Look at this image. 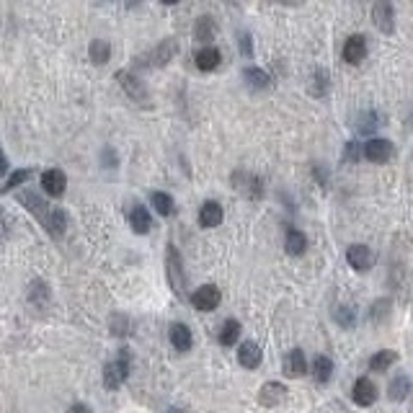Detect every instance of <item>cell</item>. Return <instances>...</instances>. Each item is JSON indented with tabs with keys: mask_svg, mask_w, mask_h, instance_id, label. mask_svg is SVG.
Returning <instances> with one entry per match:
<instances>
[{
	"mask_svg": "<svg viewBox=\"0 0 413 413\" xmlns=\"http://www.w3.org/2000/svg\"><path fill=\"white\" fill-rule=\"evenodd\" d=\"M165 276H168V285H171L176 297L186 300V269L176 246L165 248Z\"/></svg>",
	"mask_w": 413,
	"mask_h": 413,
	"instance_id": "1",
	"label": "cell"
},
{
	"mask_svg": "<svg viewBox=\"0 0 413 413\" xmlns=\"http://www.w3.org/2000/svg\"><path fill=\"white\" fill-rule=\"evenodd\" d=\"M129 369H132V354H129V349H121L119 357L114 362L103 364V387L106 390H117L129 377Z\"/></svg>",
	"mask_w": 413,
	"mask_h": 413,
	"instance_id": "2",
	"label": "cell"
},
{
	"mask_svg": "<svg viewBox=\"0 0 413 413\" xmlns=\"http://www.w3.org/2000/svg\"><path fill=\"white\" fill-rule=\"evenodd\" d=\"M16 199H19L21 207H24L26 212H31V214L42 222V228L47 230V225H49V220H52V214H55V207L47 204L44 199H42L37 192H31V189H21V192L16 194Z\"/></svg>",
	"mask_w": 413,
	"mask_h": 413,
	"instance_id": "3",
	"label": "cell"
},
{
	"mask_svg": "<svg viewBox=\"0 0 413 413\" xmlns=\"http://www.w3.org/2000/svg\"><path fill=\"white\" fill-rule=\"evenodd\" d=\"M117 81H119L121 91L129 96V101L137 103V106H150V91H147V85L140 81L137 75L129 73V70H119Z\"/></svg>",
	"mask_w": 413,
	"mask_h": 413,
	"instance_id": "4",
	"label": "cell"
},
{
	"mask_svg": "<svg viewBox=\"0 0 413 413\" xmlns=\"http://www.w3.org/2000/svg\"><path fill=\"white\" fill-rule=\"evenodd\" d=\"M233 186H235V192L248 196V199H261V196H264V181H261L256 174L235 171V174H233Z\"/></svg>",
	"mask_w": 413,
	"mask_h": 413,
	"instance_id": "5",
	"label": "cell"
},
{
	"mask_svg": "<svg viewBox=\"0 0 413 413\" xmlns=\"http://www.w3.org/2000/svg\"><path fill=\"white\" fill-rule=\"evenodd\" d=\"M222 303V292L217 285H204L199 289H194L192 294V305L199 312H212L217 310V305Z\"/></svg>",
	"mask_w": 413,
	"mask_h": 413,
	"instance_id": "6",
	"label": "cell"
},
{
	"mask_svg": "<svg viewBox=\"0 0 413 413\" xmlns=\"http://www.w3.org/2000/svg\"><path fill=\"white\" fill-rule=\"evenodd\" d=\"M367 52H369L367 37H364V34H351V37L344 42L341 57H344V62H349V65H362L367 60Z\"/></svg>",
	"mask_w": 413,
	"mask_h": 413,
	"instance_id": "7",
	"label": "cell"
},
{
	"mask_svg": "<svg viewBox=\"0 0 413 413\" xmlns=\"http://www.w3.org/2000/svg\"><path fill=\"white\" fill-rule=\"evenodd\" d=\"M372 24H375L382 34H393L395 31V8L387 0H377L372 6Z\"/></svg>",
	"mask_w": 413,
	"mask_h": 413,
	"instance_id": "8",
	"label": "cell"
},
{
	"mask_svg": "<svg viewBox=\"0 0 413 413\" xmlns=\"http://www.w3.org/2000/svg\"><path fill=\"white\" fill-rule=\"evenodd\" d=\"M176 55H178V42H176V39H163L155 49H150V52H147L145 65L147 67H163V65L171 62Z\"/></svg>",
	"mask_w": 413,
	"mask_h": 413,
	"instance_id": "9",
	"label": "cell"
},
{
	"mask_svg": "<svg viewBox=\"0 0 413 413\" xmlns=\"http://www.w3.org/2000/svg\"><path fill=\"white\" fill-rule=\"evenodd\" d=\"M287 395H289V390H287V385H282V382H264L261 385V390H258V403L264 405V408H276V405H282L287 401Z\"/></svg>",
	"mask_w": 413,
	"mask_h": 413,
	"instance_id": "10",
	"label": "cell"
},
{
	"mask_svg": "<svg viewBox=\"0 0 413 413\" xmlns=\"http://www.w3.org/2000/svg\"><path fill=\"white\" fill-rule=\"evenodd\" d=\"M346 261H349V267L354 269V271L364 274V271L372 269L375 256H372V248H367L364 243H354V246H349V251H346Z\"/></svg>",
	"mask_w": 413,
	"mask_h": 413,
	"instance_id": "11",
	"label": "cell"
},
{
	"mask_svg": "<svg viewBox=\"0 0 413 413\" xmlns=\"http://www.w3.org/2000/svg\"><path fill=\"white\" fill-rule=\"evenodd\" d=\"M393 142L385 137H372L364 142V158L372 160V163H387L393 158Z\"/></svg>",
	"mask_w": 413,
	"mask_h": 413,
	"instance_id": "12",
	"label": "cell"
},
{
	"mask_svg": "<svg viewBox=\"0 0 413 413\" xmlns=\"http://www.w3.org/2000/svg\"><path fill=\"white\" fill-rule=\"evenodd\" d=\"M351 401L362 408H367L377 401V385L369 380V377H359L354 382V390H351Z\"/></svg>",
	"mask_w": 413,
	"mask_h": 413,
	"instance_id": "13",
	"label": "cell"
},
{
	"mask_svg": "<svg viewBox=\"0 0 413 413\" xmlns=\"http://www.w3.org/2000/svg\"><path fill=\"white\" fill-rule=\"evenodd\" d=\"M42 189L49 196H62L65 189H67V176L60 168H49V171L42 174Z\"/></svg>",
	"mask_w": 413,
	"mask_h": 413,
	"instance_id": "14",
	"label": "cell"
},
{
	"mask_svg": "<svg viewBox=\"0 0 413 413\" xmlns=\"http://www.w3.org/2000/svg\"><path fill=\"white\" fill-rule=\"evenodd\" d=\"M282 372H285L287 377H292V380L303 377L305 372H307V359H305V351L303 349L289 351V354L282 359Z\"/></svg>",
	"mask_w": 413,
	"mask_h": 413,
	"instance_id": "15",
	"label": "cell"
},
{
	"mask_svg": "<svg viewBox=\"0 0 413 413\" xmlns=\"http://www.w3.org/2000/svg\"><path fill=\"white\" fill-rule=\"evenodd\" d=\"M261 359H264V354H261V346H258L256 341H243L238 346V364L246 369H256L261 367Z\"/></svg>",
	"mask_w": 413,
	"mask_h": 413,
	"instance_id": "16",
	"label": "cell"
},
{
	"mask_svg": "<svg viewBox=\"0 0 413 413\" xmlns=\"http://www.w3.org/2000/svg\"><path fill=\"white\" fill-rule=\"evenodd\" d=\"M168 339H171V344H174L176 351H189L194 346L192 328H189L186 323H171V328H168Z\"/></svg>",
	"mask_w": 413,
	"mask_h": 413,
	"instance_id": "17",
	"label": "cell"
},
{
	"mask_svg": "<svg viewBox=\"0 0 413 413\" xmlns=\"http://www.w3.org/2000/svg\"><path fill=\"white\" fill-rule=\"evenodd\" d=\"M194 62L196 67L202 70V73H212V70H217L222 62V52L217 47H202L196 55H194Z\"/></svg>",
	"mask_w": 413,
	"mask_h": 413,
	"instance_id": "18",
	"label": "cell"
},
{
	"mask_svg": "<svg viewBox=\"0 0 413 413\" xmlns=\"http://www.w3.org/2000/svg\"><path fill=\"white\" fill-rule=\"evenodd\" d=\"M222 220H225V210H222L220 202H204L202 207H199V225H202L204 230L217 228Z\"/></svg>",
	"mask_w": 413,
	"mask_h": 413,
	"instance_id": "19",
	"label": "cell"
},
{
	"mask_svg": "<svg viewBox=\"0 0 413 413\" xmlns=\"http://www.w3.org/2000/svg\"><path fill=\"white\" fill-rule=\"evenodd\" d=\"M214 37H217V24L212 16H199L194 21V39L202 42V47H212L210 42H214Z\"/></svg>",
	"mask_w": 413,
	"mask_h": 413,
	"instance_id": "20",
	"label": "cell"
},
{
	"mask_svg": "<svg viewBox=\"0 0 413 413\" xmlns=\"http://www.w3.org/2000/svg\"><path fill=\"white\" fill-rule=\"evenodd\" d=\"M129 225H132V230H135L137 235H147V233L153 230V217H150L147 207L135 204V207L129 210Z\"/></svg>",
	"mask_w": 413,
	"mask_h": 413,
	"instance_id": "21",
	"label": "cell"
},
{
	"mask_svg": "<svg viewBox=\"0 0 413 413\" xmlns=\"http://www.w3.org/2000/svg\"><path fill=\"white\" fill-rule=\"evenodd\" d=\"M413 393V382L408 380L405 375H398L393 377V382L387 385V398L393 401V403H403L405 398Z\"/></svg>",
	"mask_w": 413,
	"mask_h": 413,
	"instance_id": "22",
	"label": "cell"
},
{
	"mask_svg": "<svg viewBox=\"0 0 413 413\" xmlns=\"http://www.w3.org/2000/svg\"><path fill=\"white\" fill-rule=\"evenodd\" d=\"M305 248H307V238H305L303 230L297 228H289L285 233V251L289 256H303Z\"/></svg>",
	"mask_w": 413,
	"mask_h": 413,
	"instance_id": "23",
	"label": "cell"
},
{
	"mask_svg": "<svg viewBox=\"0 0 413 413\" xmlns=\"http://www.w3.org/2000/svg\"><path fill=\"white\" fill-rule=\"evenodd\" d=\"M49 300H52V294H49V285L42 282V279H34V282L28 285V303L42 310V307L49 305Z\"/></svg>",
	"mask_w": 413,
	"mask_h": 413,
	"instance_id": "24",
	"label": "cell"
},
{
	"mask_svg": "<svg viewBox=\"0 0 413 413\" xmlns=\"http://www.w3.org/2000/svg\"><path fill=\"white\" fill-rule=\"evenodd\" d=\"M382 124H385V117H382L377 109H369V111H364V114H359V119H357V129L359 132H364V135H372V132L380 129Z\"/></svg>",
	"mask_w": 413,
	"mask_h": 413,
	"instance_id": "25",
	"label": "cell"
},
{
	"mask_svg": "<svg viewBox=\"0 0 413 413\" xmlns=\"http://www.w3.org/2000/svg\"><path fill=\"white\" fill-rule=\"evenodd\" d=\"M88 57L93 65H106L111 60V42L106 39H93L88 44Z\"/></svg>",
	"mask_w": 413,
	"mask_h": 413,
	"instance_id": "26",
	"label": "cell"
},
{
	"mask_svg": "<svg viewBox=\"0 0 413 413\" xmlns=\"http://www.w3.org/2000/svg\"><path fill=\"white\" fill-rule=\"evenodd\" d=\"M312 377H315V382H321V385L330 382V377H333V362H330L328 357L318 354V357L312 359Z\"/></svg>",
	"mask_w": 413,
	"mask_h": 413,
	"instance_id": "27",
	"label": "cell"
},
{
	"mask_svg": "<svg viewBox=\"0 0 413 413\" xmlns=\"http://www.w3.org/2000/svg\"><path fill=\"white\" fill-rule=\"evenodd\" d=\"M150 204H153L158 214H163V217H174V214H176V199L171 196V194L153 192V196H150Z\"/></svg>",
	"mask_w": 413,
	"mask_h": 413,
	"instance_id": "28",
	"label": "cell"
},
{
	"mask_svg": "<svg viewBox=\"0 0 413 413\" xmlns=\"http://www.w3.org/2000/svg\"><path fill=\"white\" fill-rule=\"evenodd\" d=\"M243 81L251 85V88H256V91H264V88H269L271 85V78H269V73H264L261 67H246L243 70Z\"/></svg>",
	"mask_w": 413,
	"mask_h": 413,
	"instance_id": "29",
	"label": "cell"
},
{
	"mask_svg": "<svg viewBox=\"0 0 413 413\" xmlns=\"http://www.w3.org/2000/svg\"><path fill=\"white\" fill-rule=\"evenodd\" d=\"M398 362V351H393V349H382V351H377L375 357L369 359V369L372 372H385V369H390Z\"/></svg>",
	"mask_w": 413,
	"mask_h": 413,
	"instance_id": "30",
	"label": "cell"
},
{
	"mask_svg": "<svg viewBox=\"0 0 413 413\" xmlns=\"http://www.w3.org/2000/svg\"><path fill=\"white\" fill-rule=\"evenodd\" d=\"M240 336V323L235 321V318H230V321L222 323L220 328V336H217V341H220L222 346H233L235 341H238Z\"/></svg>",
	"mask_w": 413,
	"mask_h": 413,
	"instance_id": "31",
	"label": "cell"
},
{
	"mask_svg": "<svg viewBox=\"0 0 413 413\" xmlns=\"http://www.w3.org/2000/svg\"><path fill=\"white\" fill-rule=\"evenodd\" d=\"M28 178H31V168H19V171H13V174H10L8 178H6V181H3V189H0V192H3V194L16 192V189H19V186H24V184H26Z\"/></svg>",
	"mask_w": 413,
	"mask_h": 413,
	"instance_id": "32",
	"label": "cell"
},
{
	"mask_svg": "<svg viewBox=\"0 0 413 413\" xmlns=\"http://www.w3.org/2000/svg\"><path fill=\"white\" fill-rule=\"evenodd\" d=\"M330 88V75L326 70H315L312 73V81H310V93L315 99H323Z\"/></svg>",
	"mask_w": 413,
	"mask_h": 413,
	"instance_id": "33",
	"label": "cell"
},
{
	"mask_svg": "<svg viewBox=\"0 0 413 413\" xmlns=\"http://www.w3.org/2000/svg\"><path fill=\"white\" fill-rule=\"evenodd\" d=\"M390 307H393V303H390L387 297H380V300H375V303H372V307H369V321H372V323L387 321Z\"/></svg>",
	"mask_w": 413,
	"mask_h": 413,
	"instance_id": "34",
	"label": "cell"
},
{
	"mask_svg": "<svg viewBox=\"0 0 413 413\" xmlns=\"http://www.w3.org/2000/svg\"><path fill=\"white\" fill-rule=\"evenodd\" d=\"M333 321L339 323L341 328H354L357 315H354V310H351V307H346V305H339V307L333 310Z\"/></svg>",
	"mask_w": 413,
	"mask_h": 413,
	"instance_id": "35",
	"label": "cell"
},
{
	"mask_svg": "<svg viewBox=\"0 0 413 413\" xmlns=\"http://www.w3.org/2000/svg\"><path fill=\"white\" fill-rule=\"evenodd\" d=\"M132 323H129L127 315H121V312H117V315H111V333L114 336H129L132 333Z\"/></svg>",
	"mask_w": 413,
	"mask_h": 413,
	"instance_id": "36",
	"label": "cell"
},
{
	"mask_svg": "<svg viewBox=\"0 0 413 413\" xmlns=\"http://www.w3.org/2000/svg\"><path fill=\"white\" fill-rule=\"evenodd\" d=\"M362 155H364V145H359V142H354V140L344 145V160H346V163H349V160L351 163H357Z\"/></svg>",
	"mask_w": 413,
	"mask_h": 413,
	"instance_id": "37",
	"label": "cell"
},
{
	"mask_svg": "<svg viewBox=\"0 0 413 413\" xmlns=\"http://www.w3.org/2000/svg\"><path fill=\"white\" fill-rule=\"evenodd\" d=\"M238 47H240V55L243 57H253V37L248 31H238Z\"/></svg>",
	"mask_w": 413,
	"mask_h": 413,
	"instance_id": "38",
	"label": "cell"
},
{
	"mask_svg": "<svg viewBox=\"0 0 413 413\" xmlns=\"http://www.w3.org/2000/svg\"><path fill=\"white\" fill-rule=\"evenodd\" d=\"M103 158L109 160V168H117V155H114V150H111V147H106V150L101 153V160Z\"/></svg>",
	"mask_w": 413,
	"mask_h": 413,
	"instance_id": "39",
	"label": "cell"
},
{
	"mask_svg": "<svg viewBox=\"0 0 413 413\" xmlns=\"http://www.w3.org/2000/svg\"><path fill=\"white\" fill-rule=\"evenodd\" d=\"M67 413H93V411H91V405L75 403V405H70V411H67Z\"/></svg>",
	"mask_w": 413,
	"mask_h": 413,
	"instance_id": "40",
	"label": "cell"
},
{
	"mask_svg": "<svg viewBox=\"0 0 413 413\" xmlns=\"http://www.w3.org/2000/svg\"><path fill=\"white\" fill-rule=\"evenodd\" d=\"M165 413H186V411H181V408H168Z\"/></svg>",
	"mask_w": 413,
	"mask_h": 413,
	"instance_id": "41",
	"label": "cell"
},
{
	"mask_svg": "<svg viewBox=\"0 0 413 413\" xmlns=\"http://www.w3.org/2000/svg\"><path fill=\"white\" fill-rule=\"evenodd\" d=\"M408 124H411V127H413V114H411V117H408Z\"/></svg>",
	"mask_w": 413,
	"mask_h": 413,
	"instance_id": "42",
	"label": "cell"
}]
</instances>
